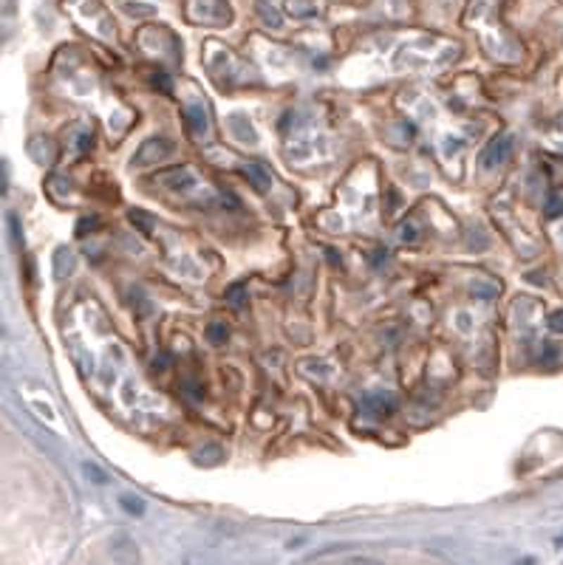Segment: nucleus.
<instances>
[{
	"label": "nucleus",
	"mask_w": 563,
	"mask_h": 565,
	"mask_svg": "<svg viewBox=\"0 0 563 565\" xmlns=\"http://www.w3.org/2000/svg\"><path fill=\"white\" fill-rule=\"evenodd\" d=\"M173 150H175V144H173L170 139H159V136H153V139H147V141L136 150L133 164H136V167H144V164L164 161L167 155H173Z\"/></svg>",
	"instance_id": "nucleus-1"
},
{
	"label": "nucleus",
	"mask_w": 563,
	"mask_h": 565,
	"mask_svg": "<svg viewBox=\"0 0 563 565\" xmlns=\"http://www.w3.org/2000/svg\"><path fill=\"white\" fill-rule=\"evenodd\" d=\"M509 150H512V139H509V136H498V139L484 150V167L501 164V161L509 155Z\"/></svg>",
	"instance_id": "nucleus-2"
},
{
	"label": "nucleus",
	"mask_w": 563,
	"mask_h": 565,
	"mask_svg": "<svg viewBox=\"0 0 563 565\" xmlns=\"http://www.w3.org/2000/svg\"><path fill=\"white\" fill-rule=\"evenodd\" d=\"M159 181H164L167 186H190V184H184V181H193V175H190V170H184V167H175V170H170V172H164V175H159Z\"/></svg>",
	"instance_id": "nucleus-3"
},
{
	"label": "nucleus",
	"mask_w": 563,
	"mask_h": 565,
	"mask_svg": "<svg viewBox=\"0 0 563 565\" xmlns=\"http://www.w3.org/2000/svg\"><path fill=\"white\" fill-rule=\"evenodd\" d=\"M258 15L264 18V23L266 26H272V29H280L283 26V18H280V12L278 9H272L269 4H266V0H261V4H258Z\"/></svg>",
	"instance_id": "nucleus-4"
},
{
	"label": "nucleus",
	"mask_w": 563,
	"mask_h": 565,
	"mask_svg": "<svg viewBox=\"0 0 563 565\" xmlns=\"http://www.w3.org/2000/svg\"><path fill=\"white\" fill-rule=\"evenodd\" d=\"M207 336H210V342L221 345V342H227L230 331H227V325H224V322H210V325H207Z\"/></svg>",
	"instance_id": "nucleus-5"
},
{
	"label": "nucleus",
	"mask_w": 563,
	"mask_h": 565,
	"mask_svg": "<svg viewBox=\"0 0 563 565\" xmlns=\"http://www.w3.org/2000/svg\"><path fill=\"white\" fill-rule=\"evenodd\" d=\"M247 175H249V178H255V181H258V190H261V193H266V190H269V175H266V172H264V170H261V167H258V164H252V167H247Z\"/></svg>",
	"instance_id": "nucleus-6"
},
{
	"label": "nucleus",
	"mask_w": 563,
	"mask_h": 565,
	"mask_svg": "<svg viewBox=\"0 0 563 565\" xmlns=\"http://www.w3.org/2000/svg\"><path fill=\"white\" fill-rule=\"evenodd\" d=\"M187 122L193 125V130H196V133L207 130V116H202V110H190V116H187Z\"/></svg>",
	"instance_id": "nucleus-7"
},
{
	"label": "nucleus",
	"mask_w": 563,
	"mask_h": 565,
	"mask_svg": "<svg viewBox=\"0 0 563 565\" xmlns=\"http://www.w3.org/2000/svg\"><path fill=\"white\" fill-rule=\"evenodd\" d=\"M130 221H133L136 227L142 224V227H144V232H150V229H153V218H150L147 212H136V210H133V212H130Z\"/></svg>",
	"instance_id": "nucleus-8"
},
{
	"label": "nucleus",
	"mask_w": 563,
	"mask_h": 565,
	"mask_svg": "<svg viewBox=\"0 0 563 565\" xmlns=\"http://www.w3.org/2000/svg\"><path fill=\"white\" fill-rule=\"evenodd\" d=\"M227 300H230L235 308H241V305H244V286H233V288L227 291Z\"/></svg>",
	"instance_id": "nucleus-9"
},
{
	"label": "nucleus",
	"mask_w": 563,
	"mask_h": 565,
	"mask_svg": "<svg viewBox=\"0 0 563 565\" xmlns=\"http://www.w3.org/2000/svg\"><path fill=\"white\" fill-rule=\"evenodd\" d=\"M85 472L91 475V481H97V483H105L108 478H105V472L102 469H97V466H91V464H85Z\"/></svg>",
	"instance_id": "nucleus-10"
},
{
	"label": "nucleus",
	"mask_w": 563,
	"mask_h": 565,
	"mask_svg": "<svg viewBox=\"0 0 563 565\" xmlns=\"http://www.w3.org/2000/svg\"><path fill=\"white\" fill-rule=\"evenodd\" d=\"M122 506H125L128 512H133V514H139V512L144 509L142 503H136V497H122Z\"/></svg>",
	"instance_id": "nucleus-11"
},
{
	"label": "nucleus",
	"mask_w": 563,
	"mask_h": 565,
	"mask_svg": "<svg viewBox=\"0 0 563 565\" xmlns=\"http://www.w3.org/2000/svg\"><path fill=\"white\" fill-rule=\"evenodd\" d=\"M549 325H552V331H560V334H563V311H555L552 319H549Z\"/></svg>",
	"instance_id": "nucleus-12"
},
{
	"label": "nucleus",
	"mask_w": 563,
	"mask_h": 565,
	"mask_svg": "<svg viewBox=\"0 0 563 565\" xmlns=\"http://www.w3.org/2000/svg\"><path fill=\"white\" fill-rule=\"evenodd\" d=\"M153 85H156V88H164V91H170V77H164V74L159 77V74H156V77H153Z\"/></svg>",
	"instance_id": "nucleus-13"
},
{
	"label": "nucleus",
	"mask_w": 563,
	"mask_h": 565,
	"mask_svg": "<svg viewBox=\"0 0 563 565\" xmlns=\"http://www.w3.org/2000/svg\"><path fill=\"white\" fill-rule=\"evenodd\" d=\"M563 212V204L560 201H552V210H549V215H560Z\"/></svg>",
	"instance_id": "nucleus-14"
},
{
	"label": "nucleus",
	"mask_w": 563,
	"mask_h": 565,
	"mask_svg": "<svg viewBox=\"0 0 563 565\" xmlns=\"http://www.w3.org/2000/svg\"><path fill=\"white\" fill-rule=\"evenodd\" d=\"M0 193H6V175H4V164H0Z\"/></svg>",
	"instance_id": "nucleus-15"
}]
</instances>
